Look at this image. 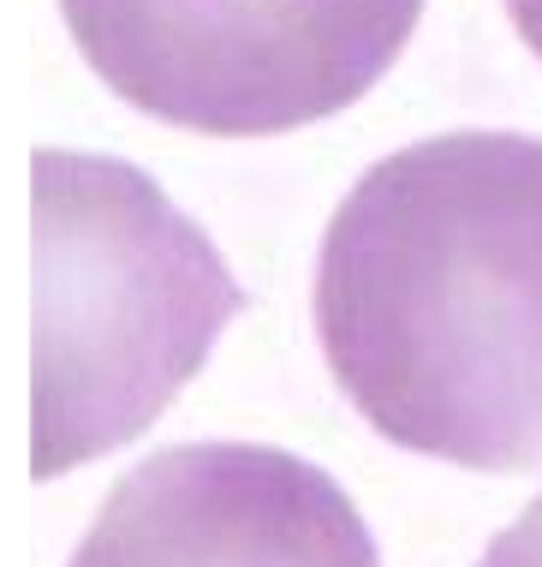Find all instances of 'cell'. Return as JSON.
I'll return each mask as SVG.
<instances>
[{
    "instance_id": "cell-1",
    "label": "cell",
    "mask_w": 542,
    "mask_h": 567,
    "mask_svg": "<svg viewBox=\"0 0 542 567\" xmlns=\"http://www.w3.org/2000/svg\"><path fill=\"white\" fill-rule=\"evenodd\" d=\"M316 334L346 401L411 454L542 466V137L447 132L334 209Z\"/></svg>"
},
{
    "instance_id": "cell-4",
    "label": "cell",
    "mask_w": 542,
    "mask_h": 567,
    "mask_svg": "<svg viewBox=\"0 0 542 567\" xmlns=\"http://www.w3.org/2000/svg\"><path fill=\"white\" fill-rule=\"evenodd\" d=\"M66 567H382L322 466L262 442H185L114 484Z\"/></svg>"
},
{
    "instance_id": "cell-2",
    "label": "cell",
    "mask_w": 542,
    "mask_h": 567,
    "mask_svg": "<svg viewBox=\"0 0 542 567\" xmlns=\"http://www.w3.org/2000/svg\"><path fill=\"white\" fill-rule=\"evenodd\" d=\"M37 478L137 436L244 311L221 251L137 167L37 150Z\"/></svg>"
},
{
    "instance_id": "cell-5",
    "label": "cell",
    "mask_w": 542,
    "mask_h": 567,
    "mask_svg": "<svg viewBox=\"0 0 542 567\" xmlns=\"http://www.w3.org/2000/svg\"><path fill=\"white\" fill-rule=\"evenodd\" d=\"M477 567H542V496L507 532H494Z\"/></svg>"
},
{
    "instance_id": "cell-3",
    "label": "cell",
    "mask_w": 542,
    "mask_h": 567,
    "mask_svg": "<svg viewBox=\"0 0 542 567\" xmlns=\"http://www.w3.org/2000/svg\"><path fill=\"white\" fill-rule=\"evenodd\" d=\"M60 12L132 109L269 137L352 109L399 60L424 0H60Z\"/></svg>"
},
{
    "instance_id": "cell-6",
    "label": "cell",
    "mask_w": 542,
    "mask_h": 567,
    "mask_svg": "<svg viewBox=\"0 0 542 567\" xmlns=\"http://www.w3.org/2000/svg\"><path fill=\"white\" fill-rule=\"evenodd\" d=\"M507 12H513L519 37L531 42V54L542 60V0H507Z\"/></svg>"
}]
</instances>
